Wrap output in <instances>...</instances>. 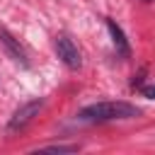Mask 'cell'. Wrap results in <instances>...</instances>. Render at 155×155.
I'll list each match as a JSON object with an SVG mask.
<instances>
[{
	"mask_svg": "<svg viewBox=\"0 0 155 155\" xmlns=\"http://www.w3.org/2000/svg\"><path fill=\"white\" fill-rule=\"evenodd\" d=\"M140 2H153V0H140Z\"/></svg>",
	"mask_w": 155,
	"mask_h": 155,
	"instance_id": "8",
	"label": "cell"
},
{
	"mask_svg": "<svg viewBox=\"0 0 155 155\" xmlns=\"http://www.w3.org/2000/svg\"><path fill=\"white\" fill-rule=\"evenodd\" d=\"M0 44L5 46V51H7V56L15 61V63H19L22 68H29V58H27V51L22 48V44L7 31V29H0Z\"/></svg>",
	"mask_w": 155,
	"mask_h": 155,
	"instance_id": "4",
	"label": "cell"
},
{
	"mask_svg": "<svg viewBox=\"0 0 155 155\" xmlns=\"http://www.w3.org/2000/svg\"><path fill=\"white\" fill-rule=\"evenodd\" d=\"M44 107V99H29L24 102L22 107L15 109V114L10 116L7 121V133H15V131H22L27 124H31V119L39 114V109Z\"/></svg>",
	"mask_w": 155,
	"mask_h": 155,
	"instance_id": "3",
	"label": "cell"
},
{
	"mask_svg": "<svg viewBox=\"0 0 155 155\" xmlns=\"http://www.w3.org/2000/svg\"><path fill=\"white\" fill-rule=\"evenodd\" d=\"M53 48H56V56L61 58V63L70 70H78L82 65V56H80V48L75 46V41L68 36V34H56L53 39Z\"/></svg>",
	"mask_w": 155,
	"mask_h": 155,
	"instance_id": "2",
	"label": "cell"
},
{
	"mask_svg": "<svg viewBox=\"0 0 155 155\" xmlns=\"http://www.w3.org/2000/svg\"><path fill=\"white\" fill-rule=\"evenodd\" d=\"M140 114V109L131 102H94L87 104L78 111L80 121L87 124H107V121H119V119H136Z\"/></svg>",
	"mask_w": 155,
	"mask_h": 155,
	"instance_id": "1",
	"label": "cell"
},
{
	"mask_svg": "<svg viewBox=\"0 0 155 155\" xmlns=\"http://www.w3.org/2000/svg\"><path fill=\"white\" fill-rule=\"evenodd\" d=\"M107 22V29H109V34H111V41H114V48H116V56H121V58H128L131 56V46H128V39H126V34H124V29L111 19V17H107L104 19Z\"/></svg>",
	"mask_w": 155,
	"mask_h": 155,
	"instance_id": "5",
	"label": "cell"
},
{
	"mask_svg": "<svg viewBox=\"0 0 155 155\" xmlns=\"http://www.w3.org/2000/svg\"><path fill=\"white\" fill-rule=\"evenodd\" d=\"M140 94L148 97V99H155V85H143L140 87Z\"/></svg>",
	"mask_w": 155,
	"mask_h": 155,
	"instance_id": "7",
	"label": "cell"
},
{
	"mask_svg": "<svg viewBox=\"0 0 155 155\" xmlns=\"http://www.w3.org/2000/svg\"><path fill=\"white\" fill-rule=\"evenodd\" d=\"M44 150H53V153H75L78 145H46Z\"/></svg>",
	"mask_w": 155,
	"mask_h": 155,
	"instance_id": "6",
	"label": "cell"
}]
</instances>
